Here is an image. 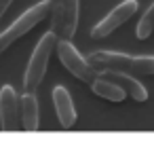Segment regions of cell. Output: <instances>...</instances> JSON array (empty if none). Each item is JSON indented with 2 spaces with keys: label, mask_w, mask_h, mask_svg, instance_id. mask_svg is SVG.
I'll list each match as a JSON object with an SVG mask.
<instances>
[{
  "label": "cell",
  "mask_w": 154,
  "mask_h": 148,
  "mask_svg": "<svg viewBox=\"0 0 154 148\" xmlns=\"http://www.w3.org/2000/svg\"><path fill=\"white\" fill-rule=\"evenodd\" d=\"M101 78H108V80H112V83H116L129 97H133L135 102H146L148 99V91H146V87L135 78V76H131L129 72H118V70H101V74H99Z\"/></svg>",
  "instance_id": "8"
},
{
  "label": "cell",
  "mask_w": 154,
  "mask_h": 148,
  "mask_svg": "<svg viewBox=\"0 0 154 148\" xmlns=\"http://www.w3.org/2000/svg\"><path fill=\"white\" fill-rule=\"evenodd\" d=\"M57 55H59V59H61V64H63V68L72 74V76H76L78 80H82V83H87V85H91L99 74H97V70L91 66V61L89 59H85L82 55H80V51L68 40V38H63V40H57Z\"/></svg>",
  "instance_id": "3"
},
{
  "label": "cell",
  "mask_w": 154,
  "mask_h": 148,
  "mask_svg": "<svg viewBox=\"0 0 154 148\" xmlns=\"http://www.w3.org/2000/svg\"><path fill=\"white\" fill-rule=\"evenodd\" d=\"M152 32H154V2H152L150 9L141 15V19H139V24H137V30H135V36H137L139 40H146V38L152 36Z\"/></svg>",
  "instance_id": "12"
},
{
  "label": "cell",
  "mask_w": 154,
  "mask_h": 148,
  "mask_svg": "<svg viewBox=\"0 0 154 148\" xmlns=\"http://www.w3.org/2000/svg\"><path fill=\"white\" fill-rule=\"evenodd\" d=\"M19 118H21V125L26 131H36L38 129V123H40V116H38V99L34 93H23L19 97Z\"/></svg>",
  "instance_id": "10"
},
{
  "label": "cell",
  "mask_w": 154,
  "mask_h": 148,
  "mask_svg": "<svg viewBox=\"0 0 154 148\" xmlns=\"http://www.w3.org/2000/svg\"><path fill=\"white\" fill-rule=\"evenodd\" d=\"M53 106H55V112H57L61 127H72L76 123V108H74L72 95L66 87L59 85L53 89Z\"/></svg>",
  "instance_id": "9"
},
{
  "label": "cell",
  "mask_w": 154,
  "mask_h": 148,
  "mask_svg": "<svg viewBox=\"0 0 154 148\" xmlns=\"http://www.w3.org/2000/svg\"><path fill=\"white\" fill-rule=\"evenodd\" d=\"M49 15H51V5H49V0H42V2L30 7L23 15H19V17L7 28V32L11 34L13 40H19L21 36H26L30 30H34V28H36L42 19H47Z\"/></svg>",
  "instance_id": "5"
},
{
  "label": "cell",
  "mask_w": 154,
  "mask_h": 148,
  "mask_svg": "<svg viewBox=\"0 0 154 148\" xmlns=\"http://www.w3.org/2000/svg\"><path fill=\"white\" fill-rule=\"evenodd\" d=\"M55 47H57V34L51 30V32H47L38 40L36 49L32 51V57H30L26 74H23V89L28 93H34L40 87V83L45 80V74H47V68H49V59H51Z\"/></svg>",
  "instance_id": "2"
},
{
  "label": "cell",
  "mask_w": 154,
  "mask_h": 148,
  "mask_svg": "<svg viewBox=\"0 0 154 148\" xmlns=\"http://www.w3.org/2000/svg\"><path fill=\"white\" fill-rule=\"evenodd\" d=\"M59 2H61V0H49V5H51V19H53V28H55L57 17H59Z\"/></svg>",
  "instance_id": "14"
},
{
  "label": "cell",
  "mask_w": 154,
  "mask_h": 148,
  "mask_svg": "<svg viewBox=\"0 0 154 148\" xmlns=\"http://www.w3.org/2000/svg\"><path fill=\"white\" fill-rule=\"evenodd\" d=\"M137 0H125V2L116 5L97 26H93L91 30V38L99 40V38H108L112 32H116L120 26H125L135 13H137Z\"/></svg>",
  "instance_id": "4"
},
{
  "label": "cell",
  "mask_w": 154,
  "mask_h": 148,
  "mask_svg": "<svg viewBox=\"0 0 154 148\" xmlns=\"http://www.w3.org/2000/svg\"><path fill=\"white\" fill-rule=\"evenodd\" d=\"M78 15H80V0H61L59 2V17L53 28L55 34L61 38H72L78 30Z\"/></svg>",
  "instance_id": "6"
},
{
  "label": "cell",
  "mask_w": 154,
  "mask_h": 148,
  "mask_svg": "<svg viewBox=\"0 0 154 148\" xmlns=\"http://www.w3.org/2000/svg\"><path fill=\"white\" fill-rule=\"evenodd\" d=\"M89 61L95 70H118L135 76H154V55H129L118 51H93Z\"/></svg>",
  "instance_id": "1"
},
{
  "label": "cell",
  "mask_w": 154,
  "mask_h": 148,
  "mask_svg": "<svg viewBox=\"0 0 154 148\" xmlns=\"http://www.w3.org/2000/svg\"><path fill=\"white\" fill-rule=\"evenodd\" d=\"M11 5H13V0H0V19H2V15L9 11Z\"/></svg>",
  "instance_id": "15"
},
{
  "label": "cell",
  "mask_w": 154,
  "mask_h": 148,
  "mask_svg": "<svg viewBox=\"0 0 154 148\" xmlns=\"http://www.w3.org/2000/svg\"><path fill=\"white\" fill-rule=\"evenodd\" d=\"M19 123V95L11 85L0 89V127L13 131Z\"/></svg>",
  "instance_id": "7"
},
{
  "label": "cell",
  "mask_w": 154,
  "mask_h": 148,
  "mask_svg": "<svg viewBox=\"0 0 154 148\" xmlns=\"http://www.w3.org/2000/svg\"><path fill=\"white\" fill-rule=\"evenodd\" d=\"M91 89H93V93H95L97 97H103V99H108V102H122V99L127 97V93H125L116 83H112V80H108V78H101V76H97V78L91 83Z\"/></svg>",
  "instance_id": "11"
},
{
  "label": "cell",
  "mask_w": 154,
  "mask_h": 148,
  "mask_svg": "<svg viewBox=\"0 0 154 148\" xmlns=\"http://www.w3.org/2000/svg\"><path fill=\"white\" fill-rule=\"evenodd\" d=\"M13 43H15V40H13V38H11V34L5 30L2 34H0V55H2V53H5L11 45H13Z\"/></svg>",
  "instance_id": "13"
}]
</instances>
